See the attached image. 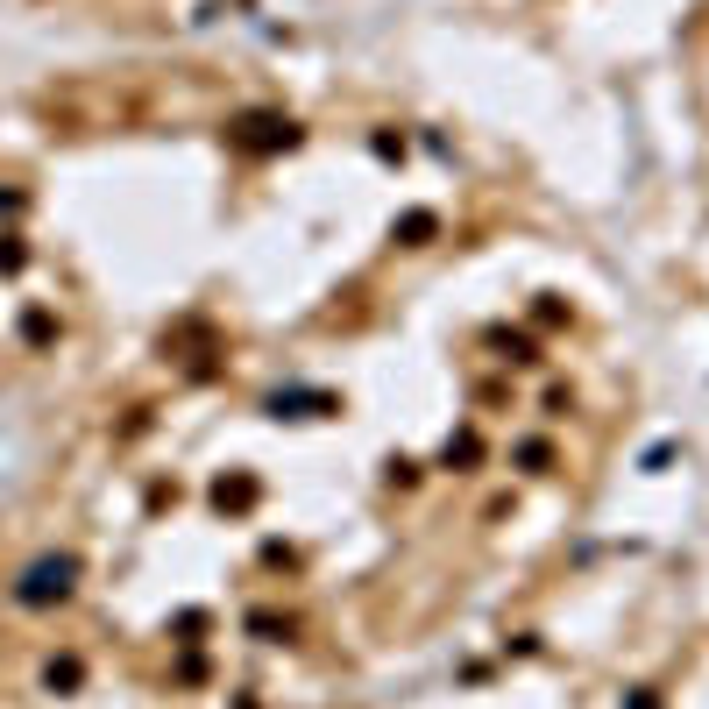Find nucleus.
<instances>
[{
  "label": "nucleus",
  "mask_w": 709,
  "mask_h": 709,
  "mask_svg": "<svg viewBox=\"0 0 709 709\" xmlns=\"http://www.w3.org/2000/svg\"><path fill=\"white\" fill-rule=\"evenodd\" d=\"M64 589H71V561H36L29 582H22V603H50V596H64Z\"/></svg>",
  "instance_id": "f257e3e1"
}]
</instances>
